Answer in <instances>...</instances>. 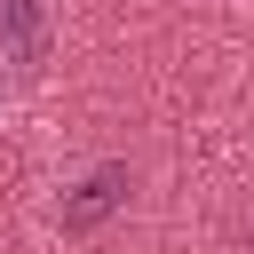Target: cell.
<instances>
[{
  "label": "cell",
  "instance_id": "7a4b0ae2",
  "mask_svg": "<svg viewBox=\"0 0 254 254\" xmlns=\"http://www.w3.org/2000/svg\"><path fill=\"white\" fill-rule=\"evenodd\" d=\"M48 24V0H0V56H32Z\"/></svg>",
  "mask_w": 254,
  "mask_h": 254
},
{
  "label": "cell",
  "instance_id": "6da1fadb",
  "mask_svg": "<svg viewBox=\"0 0 254 254\" xmlns=\"http://www.w3.org/2000/svg\"><path fill=\"white\" fill-rule=\"evenodd\" d=\"M119 198H127V167H95V175L64 198V230H71V238H87V230H95Z\"/></svg>",
  "mask_w": 254,
  "mask_h": 254
}]
</instances>
